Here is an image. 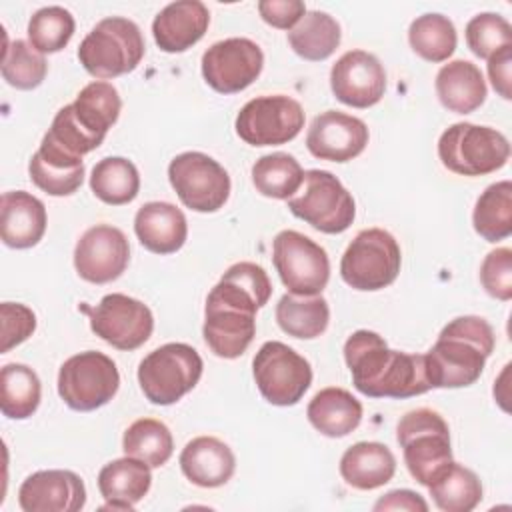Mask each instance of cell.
I'll list each match as a JSON object with an SVG mask.
<instances>
[{
  "label": "cell",
  "mask_w": 512,
  "mask_h": 512,
  "mask_svg": "<svg viewBox=\"0 0 512 512\" xmlns=\"http://www.w3.org/2000/svg\"><path fill=\"white\" fill-rule=\"evenodd\" d=\"M48 72L46 58L26 40H14L4 48L2 78L18 90L38 88Z\"/></svg>",
  "instance_id": "60d3db41"
},
{
  "label": "cell",
  "mask_w": 512,
  "mask_h": 512,
  "mask_svg": "<svg viewBox=\"0 0 512 512\" xmlns=\"http://www.w3.org/2000/svg\"><path fill=\"white\" fill-rule=\"evenodd\" d=\"M438 158L454 174L484 176L500 170L508 162L510 144L496 128L456 122L442 132Z\"/></svg>",
  "instance_id": "5b68a950"
},
{
  "label": "cell",
  "mask_w": 512,
  "mask_h": 512,
  "mask_svg": "<svg viewBox=\"0 0 512 512\" xmlns=\"http://www.w3.org/2000/svg\"><path fill=\"white\" fill-rule=\"evenodd\" d=\"M466 44L478 58H490L506 46H512L510 22L494 12L476 14L466 24Z\"/></svg>",
  "instance_id": "7bdbcfd3"
},
{
  "label": "cell",
  "mask_w": 512,
  "mask_h": 512,
  "mask_svg": "<svg viewBox=\"0 0 512 512\" xmlns=\"http://www.w3.org/2000/svg\"><path fill=\"white\" fill-rule=\"evenodd\" d=\"M368 136V126L360 118L338 110H326L312 120L306 134V146L314 158L348 162L364 152Z\"/></svg>",
  "instance_id": "d6986e66"
},
{
  "label": "cell",
  "mask_w": 512,
  "mask_h": 512,
  "mask_svg": "<svg viewBox=\"0 0 512 512\" xmlns=\"http://www.w3.org/2000/svg\"><path fill=\"white\" fill-rule=\"evenodd\" d=\"M396 440L402 446L410 476L422 486H428L434 474L452 462L450 428L432 408L406 412L398 420Z\"/></svg>",
  "instance_id": "8992f818"
},
{
  "label": "cell",
  "mask_w": 512,
  "mask_h": 512,
  "mask_svg": "<svg viewBox=\"0 0 512 512\" xmlns=\"http://www.w3.org/2000/svg\"><path fill=\"white\" fill-rule=\"evenodd\" d=\"M252 374L262 398L274 406H294L312 384L310 362L284 342L270 340L252 360Z\"/></svg>",
  "instance_id": "8fae6325"
},
{
  "label": "cell",
  "mask_w": 512,
  "mask_h": 512,
  "mask_svg": "<svg viewBox=\"0 0 512 512\" xmlns=\"http://www.w3.org/2000/svg\"><path fill=\"white\" fill-rule=\"evenodd\" d=\"M40 378L26 364H6L0 370V410L6 418L24 420L38 410Z\"/></svg>",
  "instance_id": "d6a6232c"
},
{
  "label": "cell",
  "mask_w": 512,
  "mask_h": 512,
  "mask_svg": "<svg viewBox=\"0 0 512 512\" xmlns=\"http://www.w3.org/2000/svg\"><path fill=\"white\" fill-rule=\"evenodd\" d=\"M28 172L32 182L50 196H70L84 180L82 158L68 156L54 146L40 142V148L32 154Z\"/></svg>",
  "instance_id": "f1b7e54d"
},
{
  "label": "cell",
  "mask_w": 512,
  "mask_h": 512,
  "mask_svg": "<svg viewBox=\"0 0 512 512\" xmlns=\"http://www.w3.org/2000/svg\"><path fill=\"white\" fill-rule=\"evenodd\" d=\"M480 282L484 290L502 302L512 298V250L496 248L486 254L480 266Z\"/></svg>",
  "instance_id": "ee69618b"
},
{
  "label": "cell",
  "mask_w": 512,
  "mask_h": 512,
  "mask_svg": "<svg viewBox=\"0 0 512 512\" xmlns=\"http://www.w3.org/2000/svg\"><path fill=\"white\" fill-rule=\"evenodd\" d=\"M396 458L382 442H356L340 458V476L356 490H374L392 480Z\"/></svg>",
  "instance_id": "484cf974"
},
{
  "label": "cell",
  "mask_w": 512,
  "mask_h": 512,
  "mask_svg": "<svg viewBox=\"0 0 512 512\" xmlns=\"http://www.w3.org/2000/svg\"><path fill=\"white\" fill-rule=\"evenodd\" d=\"M496 344L492 326L480 316L450 320L434 346L424 354L432 388H464L474 384Z\"/></svg>",
  "instance_id": "7a4b0ae2"
},
{
  "label": "cell",
  "mask_w": 512,
  "mask_h": 512,
  "mask_svg": "<svg viewBox=\"0 0 512 512\" xmlns=\"http://www.w3.org/2000/svg\"><path fill=\"white\" fill-rule=\"evenodd\" d=\"M310 424L328 438L348 436L362 420V404L348 390L338 386L322 388L308 402Z\"/></svg>",
  "instance_id": "83f0119b"
},
{
  "label": "cell",
  "mask_w": 512,
  "mask_h": 512,
  "mask_svg": "<svg viewBox=\"0 0 512 512\" xmlns=\"http://www.w3.org/2000/svg\"><path fill=\"white\" fill-rule=\"evenodd\" d=\"M134 232L146 250L172 254L184 246L188 222L184 212L170 202H146L134 216Z\"/></svg>",
  "instance_id": "cb8c5ba5"
},
{
  "label": "cell",
  "mask_w": 512,
  "mask_h": 512,
  "mask_svg": "<svg viewBox=\"0 0 512 512\" xmlns=\"http://www.w3.org/2000/svg\"><path fill=\"white\" fill-rule=\"evenodd\" d=\"M510 64H512V46L502 48L500 52L492 54L488 58V76L494 86V90L504 98L510 100Z\"/></svg>",
  "instance_id": "7dc6e473"
},
{
  "label": "cell",
  "mask_w": 512,
  "mask_h": 512,
  "mask_svg": "<svg viewBox=\"0 0 512 512\" xmlns=\"http://www.w3.org/2000/svg\"><path fill=\"white\" fill-rule=\"evenodd\" d=\"M180 468L192 484L200 488H218L232 478L236 458L226 442L214 436H198L182 448Z\"/></svg>",
  "instance_id": "603a6c76"
},
{
  "label": "cell",
  "mask_w": 512,
  "mask_h": 512,
  "mask_svg": "<svg viewBox=\"0 0 512 512\" xmlns=\"http://www.w3.org/2000/svg\"><path fill=\"white\" fill-rule=\"evenodd\" d=\"M130 260V246L124 232L110 224L88 228L74 248L78 276L92 284H106L122 276Z\"/></svg>",
  "instance_id": "e0dca14e"
},
{
  "label": "cell",
  "mask_w": 512,
  "mask_h": 512,
  "mask_svg": "<svg viewBox=\"0 0 512 512\" xmlns=\"http://www.w3.org/2000/svg\"><path fill=\"white\" fill-rule=\"evenodd\" d=\"M202 370L204 362L192 346L168 342L144 356L138 366V384L152 404L170 406L198 384Z\"/></svg>",
  "instance_id": "52a82bcc"
},
{
  "label": "cell",
  "mask_w": 512,
  "mask_h": 512,
  "mask_svg": "<svg viewBox=\"0 0 512 512\" xmlns=\"http://www.w3.org/2000/svg\"><path fill=\"white\" fill-rule=\"evenodd\" d=\"M402 264V254L396 238L382 228L360 230L340 260L342 280L364 292H374L390 286Z\"/></svg>",
  "instance_id": "9c48e42d"
},
{
  "label": "cell",
  "mask_w": 512,
  "mask_h": 512,
  "mask_svg": "<svg viewBox=\"0 0 512 512\" xmlns=\"http://www.w3.org/2000/svg\"><path fill=\"white\" fill-rule=\"evenodd\" d=\"M90 328L118 350H136L150 338L154 316L144 302L114 292L90 310Z\"/></svg>",
  "instance_id": "9a60e30c"
},
{
  "label": "cell",
  "mask_w": 512,
  "mask_h": 512,
  "mask_svg": "<svg viewBox=\"0 0 512 512\" xmlns=\"http://www.w3.org/2000/svg\"><path fill=\"white\" fill-rule=\"evenodd\" d=\"M436 94L450 112L470 114L484 104L486 82L474 62L452 60L436 74Z\"/></svg>",
  "instance_id": "4316f807"
},
{
  "label": "cell",
  "mask_w": 512,
  "mask_h": 512,
  "mask_svg": "<svg viewBox=\"0 0 512 512\" xmlns=\"http://www.w3.org/2000/svg\"><path fill=\"white\" fill-rule=\"evenodd\" d=\"M120 386V374L112 358L86 350L70 356L58 372V394L78 412H90L108 404Z\"/></svg>",
  "instance_id": "30bf717a"
},
{
  "label": "cell",
  "mask_w": 512,
  "mask_h": 512,
  "mask_svg": "<svg viewBox=\"0 0 512 512\" xmlns=\"http://www.w3.org/2000/svg\"><path fill=\"white\" fill-rule=\"evenodd\" d=\"M262 66L264 54L250 38H226L202 54V76L220 94L242 92L260 76Z\"/></svg>",
  "instance_id": "2e32d148"
},
{
  "label": "cell",
  "mask_w": 512,
  "mask_h": 512,
  "mask_svg": "<svg viewBox=\"0 0 512 512\" xmlns=\"http://www.w3.org/2000/svg\"><path fill=\"white\" fill-rule=\"evenodd\" d=\"M290 212L324 234L348 230L356 216L352 194L328 170H306L294 196L288 198Z\"/></svg>",
  "instance_id": "ba28073f"
},
{
  "label": "cell",
  "mask_w": 512,
  "mask_h": 512,
  "mask_svg": "<svg viewBox=\"0 0 512 512\" xmlns=\"http://www.w3.org/2000/svg\"><path fill=\"white\" fill-rule=\"evenodd\" d=\"M74 16L62 6H44L28 22V40L40 54L60 52L74 36Z\"/></svg>",
  "instance_id": "ab89813d"
},
{
  "label": "cell",
  "mask_w": 512,
  "mask_h": 512,
  "mask_svg": "<svg viewBox=\"0 0 512 512\" xmlns=\"http://www.w3.org/2000/svg\"><path fill=\"white\" fill-rule=\"evenodd\" d=\"M150 466L138 458L124 456L102 466L98 490L106 500L102 510H132L150 490Z\"/></svg>",
  "instance_id": "d4e9b609"
},
{
  "label": "cell",
  "mask_w": 512,
  "mask_h": 512,
  "mask_svg": "<svg viewBox=\"0 0 512 512\" xmlns=\"http://www.w3.org/2000/svg\"><path fill=\"white\" fill-rule=\"evenodd\" d=\"M428 490L434 504L444 512H470L482 500L478 476L454 460L434 474Z\"/></svg>",
  "instance_id": "f546056e"
},
{
  "label": "cell",
  "mask_w": 512,
  "mask_h": 512,
  "mask_svg": "<svg viewBox=\"0 0 512 512\" xmlns=\"http://www.w3.org/2000/svg\"><path fill=\"white\" fill-rule=\"evenodd\" d=\"M236 134L250 146H278L294 140L304 128V110L298 100L268 94L248 100L236 116Z\"/></svg>",
  "instance_id": "5bb4252c"
},
{
  "label": "cell",
  "mask_w": 512,
  "mask_h": 512,
  "mask_svg": "<svg viewBox=\"0 0 512 512\" xmlns=\"http://www.w3.org/2000/svg\"><path fill=\"white\" fill-rule=\"evenodd\" d=\"M260 304L240 286L220 280L206 298L202 336L218 358H238L256 334V312Z\"/></svg>",
  "instance_id": "3957f363"
},
{
  "label": "cell",
  "mask_w": 512,
  "mask_h": 512,
  "mask_svg": "<svg viewBox=\"0 0 512 512\" xmlns=\"http://www.w3.org/2000/svg\"><path fill=\"white\" fill-rule=\"evenodd\" d=\"M330 88L342 104L352 108H370L384 96V66L366 50H348L330 70Z\"/></svg>",
  "instance_id": "ac0fdd59"
},
{
  "label": "cell",
  "mask_w": 512,
  "mask_h": 512,
  "mask_svg": "<svg viewBox=\"0 0 512 512\" xmlns=\"http://www.w3.org/2000/svg\"><path fill=\"white\" fill-rule=\"evenodd\" d=\"M144 50V38L136 22L108 16L84 36L78 46V60L90 76L108 80L136 70Z\"/></svg>",
  "instance_id": "277c9868"
},
{
  "label": "cell",
  "mask_w": 512,
  "mask_h": 512,
  "mask_svg": "<svg viewBox=\"0 0 512 512\" xmlns=\"http://www.w3.org/2000/svg\"><path fill=\"white\" fill-rule=\"evenodd\" d=\"M474 230L486 242H500L512 234V182L490 184L476 200L472 212Z\"/></svg>",
  "instance_id": "d590c367"
},
{
  "label": "cell",
  "mask_w": 512,
  "mask_h": 512,
  "mask_svg": "<svg viewBox=\"0 0 512 512\" xmlns=\"http://www.w3.org/2000/svg\"><path fill=\"white\" fill-rule=\"evenodd\" d=\"M210 12L200 0H176L164 6L154 22L152 34L160 50L176 54L192 48L208 30Z\"/></svg>",
  "instance_id": "44dd1931"
},
{
  "label": "cell",
  "mask_w": 512,
  "mask_h": 512,
  "mask_svg": "<svg viewBox=\"0 0 512 512\" xmlns=\"http://www.w3.org/2000/svg\"><path fill=\"white\" fill-rule=\"evenodd\" d=\"M304 180L300 162L286 152H272L260 156L252 166V182L266 198L288 200L296 194Z\"/></svg>",
  "instance_id": "74e56055"
},
{
  "label": "cell",
  "mask_w": 512,
  "mask_h": 512,
  "mask_svg": "<svg viewBox=\"0 0 512 512\" xmlns=\"http://www.w3.org/2000/svg\"><path fill=\"white\" fill-rule=\"evenodd\" d=\"M344 360L354 388L368 398H412L432 390L424 354L388 348L372 330H356L344 344Z\"/></svg>",
  "instance_id": "6da1fadb"
},
{
  "label": "cell",
  "mask_w": 512,
  "mask_h": 512,
  "mask_svg": "<svg viewBox=\"0 0 512 512\" xmlns=\"http://www.w3.org/2000/svg\"><path fill=\"white\" fill-rule=\"evenodd\" d=\"M374 510H410V512H426L428 504L426 500L412 492V490H392L386 496H382L376 504Z\"/></svg>",
  "instance_id": "c3c4849f"
},
{
  "label": "cell",
  "mask_w": 512,
  "mask_h": 512,
  "mask_svg": "<svg viewBox=\"0 0 512 512\" xmlns=\"http://www.w3.org/2000/svg\"><path fill=\"white\" fill-rule=\"evenodd\" d=\"M340 38L342 32L336 18L320 10H306L300 22L288 32L290 48L310 62H320L332 56Z\"/></svg>",
  "instance_id": "4dcf8cb0"
},
{
  "label": "cell",
  "mask_w": 512,
  "mask_h": 512,
  "mask_svg": "<svg viewBox=\"0 0 512 512\" xmlns=\"http://www.w3.org/2000/svg\"><path fill=\"white\" fill-rule=\"evenodd\" d=\"M272 262L290 294L316 296L330 278L326 250L296 230H282L272 242Z\"/></svg>",
  "instance_id": "7c38bea8"
},
{
  "label": "cell",
  "mask_w": 512,
  "mask_h": 512,
  "mask_svg": "<svg viewBox=\"0 0 512 512\" xmlns=\"http://www.w3.org/2000/svg\"><path fill=\"white\" fill-rule=\"evenodd\" d=\"M90 188L104 204L122 206L138 196L140 174L130 160L122 156H108L92 168Z\"/></svg>",
  "instance_id": "e575fe53"
},
{
  "label": "cell",
  "mask_w": 512,
  "mask_h": 512,
  "mask_svg": "<svg viewBox=\"0 0 512 512\" xmlns=\"http://www.w3.org/2000/svg\"><path fill=\"white\" fill-rule=\"evenodd\" d=\"M122 450L126 456L138 458L150 468H160L170 460L174 452L172 432L164 422L156 418H138L126 428Z\"/></svg>",
  "instance_id": "8d00e7d4"
},
{
  "label": "cell",
  "mask_w": 512,
  "mask_h": 512,
  "mask_svg": "<svg viewBox=\"0 0 512 512\" xmlns=\"http://www.w3.org/2000/svg\"><path fill=\"white\" fill-rule=\"evenodd\" d=\"M410 48L428 62H444L456 50V28L452 20L438 12H428L412 20L408 28Z\"/></svg>",
  "instance_id": "f35d334b"
},
{
  "label": "cell",
  "mask_w": 512,
  "mask_h": 512,
  "mask_svg": "<svg viewBox=\"0 0 512 512\" xmlns=\"http://www.w3.org/2000/svg\"><path fill=\"white\" fill-rule=\"evenodd\" d=\"M258 12L266 24L292 30L294 24L306 14V6L300 0H260Z\"/></svg>",
  "instance_id": "bcb514c9"
},
{
  "label": "cell",
  "mask_w": 512,
  "mask_h": 512,
  "mask_svg": "<svg viewBox=\"0 0 512 512\" xmlns=\"http://www.w3.org/2000/svg\"><path fill=\"white\" fill-rule=\"evenodd\" d=\"M72 108L78 122L88 132L104 138L120 116L122 100L118 90L110 82L94 80L78 92Z\"/></svg>",
  "instance_id": "836d02e7"
},
{
  "label": "cell",
  "mask_w": 512,
  "mask_h": 512,
  "mask_svg": "<svg viewBox=\"0 0 512 512\" xmlns=\"http://www.w3.org/2000/svg\"><path fill=\"white\" fill-rule=\"evenodd\" d=\"M46 232V208L26 190L4 192L0 200V236L10 248L36 246Z\"/></svg>",
  "instance_id": "7402d4cb"
},
{
  "label": "cell",
  "mask_w": 512,
  "mask_h": 512,
  "mask_svg": "<svg viewBox=\"0 0 512 512\" xmlns=\"http://www.w3.org/2000/svg\"><path fill=\"white\" fill-rule=\"evenodd\" d=\"M168 180L180 202L194 212H216L230 196V176L204 152H182L168 164Z\"/></svg>",
  "instance_id": "4fadbf2b"
},
{
  "label": "cell",
  "mask_w": 512,
  "mask_h": 512,
  "mask_svg": "<svg viewBox=\"0 0 512 512\" xmlns=\"http://www.w3.org/2000/svg\"><path fill=\"white\" fill-rule=\"evenodd\" d=\"M0 318H2V352L22 344L32 332L36 330V316L24 304L2 302L0 304Z\"/></svg>",
  "instance_id": "f6af8a7d"
},
{
  "label": "cell",
  "mask_w": 512,
  "mask_h": 512,
  "mask_svg": "<svg viewBox=\"0 0 512 512\" xmlns=\"http://www.w3.org/2000/svg\"><path fill=\"white\" fill-rule=\"evenodd\" d=\"M24 512H78L86 504L82 478L72 470H38L18 488Z\"/></svg>",
  "instance_id": "ffe728a7"
},
{
  "label": "cell",
  "mask_w": 512,
  "mask_h": 512,
  "mask_svg": "<svg viewBox=\"0 0 512 512\" xmlns=\"http://www.w3.org/2000/svg\"><path fill=\"white\" fill-rule=\"evenodd\" d=\"M276 322L288 336L312 340L328 328L330 308L320 294L296 296L288 292L276 304Z\"/></svg>",
  "instance_id": "1f68e13d"
},
{
  "label": "cell",
  "mask_w": 512,
  "mask_h": 512,
  "mask_svg": "<svg viewBox=\"0 0 512 512\" xmlns=\"http://www.w3.org/2000/svg\"><path fill=\"white\" fill-rule=\"evenodd\" d=\"M46 144L54 146L56 150L74 156V158H82L84 154L92 152L94 148H98L102 144L104 138L88 132L76 118L72 104H66L64 108H60L52 120V126L48 128V132L42 138Z\"/></svg>",
  "instance_id": "b9f144b4"
}]
</instances>
